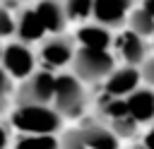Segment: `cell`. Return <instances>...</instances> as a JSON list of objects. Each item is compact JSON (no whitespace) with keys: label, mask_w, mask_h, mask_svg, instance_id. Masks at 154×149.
<instances>
[{"label":"cell","mask_w":154,"mask_h":149,"mask_svg":"<svg viewBox=\"0 0 154 149\" xmlns=\"http://www.w3.org/2000/svg\"><path fill=\"white\" fill-rule=\"evenodd\" d=\"M72 67L75 77L82 82H101L116 70V58L108 50H96V48H77L72 55Z\"/></svg>","instance_id":"1"},{"label":"cell","mask_w":154,"mask_h":149,"mask_svg":"<svg viewBox=\"0 0 154 149\" xmlns=\"http://www.w3.org/2000/svg\"><path fill=\"white\" fill-rule=\"evenodd\" d=\"M12 123L24 135H53L60 127V115L48 106L24 103L12 113Z\"/></svg>","instance_id":"2"},{"label":"cell","mask_w":154,"mask_h":149,"mask_svg":"<svg viewBox=\"0 0 154 149\" xmlns=\"http://www.w3.org/2000/svg\"><path fill=\"white\" fill-rule=\"evenodd\" d=\"M53 103L58 115H79L87 96L82 89V82L75 74H58L55 77V87H53Z\"/></svg>","instance_id":"3"},{"label":"cell","mask_w":154,"mask_h":149,"mask_svg":"<svg viewBox=\"0 0 154 149\" xmlns=\"http://www.w3.org/2000/svg\"><path fill=\"white\" fill-rule=\"evenodd\" d=\"M53 87H55V77L48 70L41 72H31L26 77V82L19 89V103H31V106H48V101H53Z\"/></svg>","instance_id":"4"},{"label":"cell","mask_w":154,"mask_h":149,"mask_svg":"<svg viewBox=\"0 0 154 149\" xmlns=\"http://www.w3.org/2000/svg\"><path fill=\"white\" fill-rule=\"evenodd\" d=\"M101 113L106 115L108 120V130L116 135V137H132L137 132V123L130 118L128 113V106H125V99H106L101 103Z\"/></svg>","instance_id":"5"},{"label":"cell","mask_w":154,"mask_h":149,"mask_svg":"<svg viewBox=\"0 0 154 149\" xmlns=\"http://www.w3.org/2000/svg\"><path fill=\"white\" fill-rule=\"evenodd\" d=\"M132 7H135V0H94L91 17L96 19V24L106 29H116L128 19Z\"/></svg>","instance_id":"6"},{"label":"cell","mask_w":154,"mask_h":149,"mask_svg":"<svg viewBox=\"0 0 154 149\" xmlns=\"http://www.w3.org/2000/svg\"><path fill=\"white\" fill-rule=\"evenodd\" d=\"M0 58H2V65H5L2 70L7 74H12V77H29L34 72V55H31V50L24 43L5 46Z\"/></svg>","instance_id":"7"},{"label":"cell","mask_w":154,"mask_h":149,"mask_svg":"<svg viewBox=\"0 0 154 149\" xmlns=\"http://www.w3.org/2000/svg\"><path fill=\"white\" fill-rule=\"evenodd\" d=\"M137 87H140V70L137 67H130V65L116 67L106 77V94L111 99H125Z\"/></svg>","instance_id":"8"},{"label":"cell","mask_w":154,"mask_h":149,"mask_svg":"<svg viewBox=\"0 0 154 149\" xmlns=\"http://www.w3.org/2000/svg\"><path fill=\"white\" fill-rule=\"evenodd\" d=\"M125 106L130 118L140 123H152L154 120V89L149 87H137L132 94L125 96Z\"/></svg>","instance_id":"9"},{"label":"cell","mask_w":154,"mask_h":149,"mask_svg":"<svg viewBox=\"0 0 154 149\" xmlns=\"http://www.w3.org/2000/svg\"><path fill=\"white\" fill-rule=\"evenodd\" d=\"M116 48H118V55L123 58V62L130 67H140L149 58L147 55V41L135 36L132 31H123L116 38Z\"/></svg>","instance_id":"10"},{"label":"cell","mask_w":154,"mask_h":149,"mask_svg":"<svg viewBox=\"0 0 154 149\" xmlns=\"http://www.w3.org/2000/svg\"><path fill=\"white\" fill-rule=\"evenodd\" d=\"M72 55H75V43L67 36H55V38L46 41L41 48V58L48 67H63V65L72 62Z\"/></svg>","instance_id":"11"},{"label":"cell","mask_w":154,"mask_h":149,"mask_svg":"<svg viewBox=\"0 0 154 149\" xmlns=\"http://www.w3.org/2000/svg\"><path fill=\"white\" fill-rule=\"evenodd\" d=\"M34 12H36V17L41 19V24H43L46 31L58 34V31L65 29L67 17H65V10H63V5H60L58 0H41Z\"/></svg>","instance_id":"12"},{"label":"cell","mask_w":154,"mask_h":149,"mask_svg":"<svg viewBox=\"0 0 154 149\" xmlns=\"http://www.w3.org/2000/svg\"><path fill=\"white\" fill-rule=\"evenodd\" d=\"M77 38H79L82 48H96V50H108V46L113 43L111 29H106L101 24H84L77 31Z\"/></svg>","instance_id":"13"},{"label":"cell","mask_w":154,"mask_h":149,"mask_svg":"<svg viewBox=\"0 0 154 149\" xmlns=\"http://www.w3.org/2000/svg\"><path fill=\"white\" fill-rule=\"evenodd\" d=\"M82 139L87 149H118V137L101 125H89L82 130Z\"/></svg>","instance_id":"14"},{"label":"cell","mask_w":154,"mask_h":149,"mask_svg":"<svg viewBox=\"0 0 154 149\" xmlns=\"http://www.w3.org/2000/svg\"><path fill=\"white\" fill-rule=\"evenodd\" d=\"M14 31H17V36L22 38V41H38L43 34H46V29H43V24H41V19L36 17V12L34 10H24L22 14H19V19H17V24H14Z\"/></svg>","instance_id":"15"},{"label":"cell","mask_w":154,"mask_h":149,"mask_svg":"<svg viewBox=\"0 0 154 149\" xmlns=\"http://www.w3.org/2000/svg\"><path fill=\"white\" fill-rule=\"evenodd\" d=\"M128 31H132L140 38H152L154 36V17L144 12L142 7H132L128 14Z\"/></svg>","instance_id":"16"},{"label":"cell","mask_w":154,"mask_h":149,"mask_svg":"<svg viewBox=\"0 0 154 149\" xmlns=\"http://www.w3.org/2000/svg\"><path fill=\"white\" fill-rule=\"evenodd\" d=\"M14 149H58V139L53 135H24L17 139Z\"/></svg>","instance_id":"17"},{"label":"cell","mask_w":154,"mask_h":149,"mask_svg":"<svg viewBox=\"0 0 154 149\" xmlns=\"http://www.w3.org/2000/svg\"><path fill=\"white\" fill-rule=\"evenodd\" d=\"M91 7H94V0H65L63 2L65 17L67 19H77V22L91 17Z\"/></svg>","instance_id":"18"},{"label":"cell","mask_w":154,"mask_h":149,"mask_svg":"<svg viewBox=\"0 0 154 149\" xmlns=\"http://www.w3.org/2000/svg\"><path fill=\"white\" fill-rule=\"evenodd\" d=\"M58 149H87L84 139H82V130H72L63 137V142H58Z\"/></svg>","instance_id":"19"},{"label":"cell","mask_w":154,"mask_h":149,"mask_svg":"<svg viewBox=\"0 0 154 149\" xmlns=\"http://www.w3.org/2000/svg\"><path fill=\"white\" fill-rule=\"evenodd\" d=\"M137 70H140V82H144V87L154 89V55L147 58Z\"/></svg>","instance_id":"20"},{"label":"cell","mask_w":154,"mask_h":149,"mask_svg":"<svg viewBox=\"0 0 154 149\" xmlns=\"http://www.w3.org/2000/svg\"><path fill=\"white\" fill-rule=\"evenodd\" d=\"M12 31H14V19L5 7H0V36H10Z\"/></svg>","instance_id":"21"},{"label":"cell","mask_w":154,"mask_h":149,"mask_svg":"<svg viewBox=\"0 0 154 149\" xmlns=\"http://www.w3.org/2000/svg\"><path fill=\"white\" fill-rule=\"evenodd\" d=\"M7 94H10V77H7V72L0 67V106L5 103Z\"/></svg>","instance_id":"22"},{"label":"cell","mask_w":154,"mask_h":149,"mask_svg":"<svg viewBox=\"0 0 154 149\" xmlns=\"http://www.w3.org/2000/svg\"><path fill=\"white\" fill-rule=\"evenodd\" d=\"M142 147H144V149H154V120H152L149 130H147L144 137H142Z\"/></svg>","instance_id":"23"},{"label":"cell","mask_w":154,"mask_h":149,"mask_svg":"<svg viewBox=\"0 0 154 149\" xmlns=\"http://www.w3.org/2000/svg\"><path fill=\"white\" fill-rule=\"evenodd\" d=\"M144 12H149L152 17H154V0H142V5H140Z\"/></svg>","instance_id":"24"},{"label":"cell","mask_w":154,"mask_h":149,"mask_svg":"<svg viewBox=\"0 0 154 149\" xmlns=\"http://www.w3.org/2000/svg\"><path fill=\"white\" fill-rule=\"evenodd\" d=\"M5 147H7V132L0 127V149H5Z\"/></svg>","instance_id":"25"},{"label":"cell","mask_w":154,"mask_h":149,"mask_svg":"<svg viewBox=\"0 0 154 149\" xmlns=\"http://www.w3.org/2000/svg\"><path fill=\"white\" fill-rule=\"evenodd\" d=\"M152 48H154V36H152Z\"/></svg>","instance_id":"26"},{"label":"cell","mask_w":154,"mask_h":149,"mask_svg":"<svg viewBox=\"0 0 154 149\" xmlns=\"http://www.w3.org/2000/svg\"><path fill=\"white\" fill-rule=\"evenodd\" d=\"M19 2H24V0H19Z\"/></svg>","instance_id":"27"},{"label":"cell","mask_w":154,"mask_h":149,"mask_svg":"<svg viewBox=\"0 0 154 149\" xmlns=\"http://www.w3.org/2000/svg\"><path fill=\"white\" fill-rule=\"evenodd\" d=\"M0 53H2V48H0Z\"/></svg>","instance_id":"28"}]
</instances>
